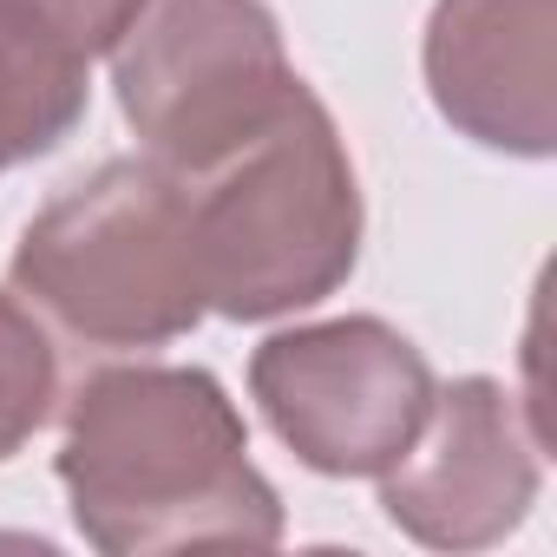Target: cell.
Masks as SVG:
<instances>
[{"instance_id":"cell-1","label":"cell","mask_w":557,"mask_h":557,"mask_svg":"<svg viewBox=\"0 0 557 557\" xmlns=\"http://www.w3.org/2000/svg\"><path fill=\"white\" fill-rule=\"evenodd\" d=\"M60 485L92 550L275 544L283 498L256 472L236 400L203 368H99L66 400Z\"/></svg>"},{"instance_id":"cell-2","label":"cell","mask_w":557,"mask_h":557,"mask_svg":"<svg viewBox=\"0 0 557 557\" xmlns=\"http://www.w3.org/2000/svg\"><path fill=\"white\" fill-rule=\"evenodd\" d=\"M14 296L79 355H151L203 309L197 197L158 158H112L66 184L8 262Z\"/></svg>"},{"instance_id":"cell-3","label":"cell","mask_w":557,"mask_h":557,"mask_svg":"<svg viewBox=\"0 0 557 557\" xmlns=\"http://www.w3.org/2000/svg\"><path fill=\"white\" fill-rule=\"evenodd\" d=\"M190 197L203 309L223 322L315 309L361 262V184L329 106L309 86L256 145L210 177H190Z\"/></svg>"},{"instance_id":"cell-4","label":"cell","mask_w":557,"mask_h":557,"mask_svg":"<svg viewBox=\"0 0 557 557\" xmlns=\"http://www.w3.org/2000/svg\"><path fill=\"white\" fill-rule=\"evenodd\" d=\"M106 60L138 151L177 177L230 164L302 92L262 0H145Z\"/></svg>"},{"instance_id":"cell-5","label":"cell","mask_w":557,"mask_h":557,"mask_svg":"<svg viewBox=\"0 0 557 557\" xmlns=\"http://www.w3.org/2000/svg\"><path fill=\"white\" fill-rule=\"evenodd\" d=\"M249 394L309 472L381 479L433 407V368L381 315H342L269 335L249 355Z\"/></svg>"},{"instance_id":"cell-6","label":"cell","mask_w":557,"mask_h":557,"mask_svg":"<svg viewBox=\"0 0 557 557\" xmlns=\"http://www.w3.org/2000/svg\"><path fill=\"white\" fill-rule=\"evenodd\" d=\"M537 453L544 440L524 426L518 400L498 381L466 374L433 387L413 446L381 472V511L433 550H485L531 518L544 479Z\"/></svg>"},{"instance_id":"cell-7","label":"cell","mask_w":557,"mask_h":557,"mask_svg":"<svg viewBox=\"0 0 557 557\" xmlns=\"http://www.w3.org/2000/svg\"><path fill=\"white\" fill-rule=\"evenodd\" d=\"M420 66L459 138L505 158L557 151V0H433Z\"/></svg>"},{"instance_id":"cell-8","label":"cell","mask_w":557,"mask_h":557,"mask_svg":"<svg viewBox=\"0 0 557 557\" xmlns=\"http://www.w3.org/2000/svg\"><path fill=\"white\" fill-rule=\"evenodd\" d=\"M92 99V53L27 0H0V171L73 138Z\"/></svg>"},{"instance_id":"cell-9","label":"cell","mask_w":557,"mask_h":557,"mask_svg":"<svg viewBox=\"0 0 557 557\" xmlns=\"http://www.w3.org/2000/svg\"><path fill=\"white\" fill-rule=\"evenodd\" d=\"M60 407V355L47 322L21 302L0 296V459H14Z\"/></svg>"},{"instance_id":"cell-10","label":"cell","mask_w":557,"mask_h":557,"mask_svg":"<svg viewBox=\"0 0 557 557\" xmlns=\"http://www.w3.org/2000/svg\"><path fill=\"white\" fill-rule=\"evenodd\" d=\"M34 14H47L66 40H79L92 60H106L119 47V34L132 27V14L145 8V0H27Z\"/></svg>"}]
</instances>
